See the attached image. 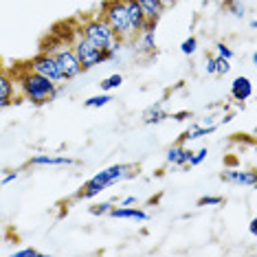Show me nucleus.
Listing matches in <instances>:
<instances>
[{"label": "nucleus", "instance_id": "f257e3e1", "mask_svg": "<svg viewBox=\"0 0 257 257\" xmlns=\"http://www.w3.org/2000/svg\"><path fill=\"white\" fill-rule=\"evenodd\" d=\"M16 86H18V92L25 101L33 103V106H46V103L55 101L57 95H60V86L53 84L51 79L42 77V75L33 73L31 68H25L22 73L16 75Z\"/></svg>", "mask_w": 257, "mask_h": 257}, {"label": "nucleus", "instance_id": "f03ea898", "mask_svg": "<svg viewBox=\"0 0 257 257\" xmlns=\"http://www.w3.org/2000/svg\"><path fill=\"white\" fill-rule=\"evenodd\" d=\"M137 174V165L132 163H116V165H110L101 172H97L90 180H86L84 187L75 194V200H92V198L101 196L106 189H110L112 185L121 183V180H127Z\"/></svg>", "mask_w": 257, "mask_h": 257}, {"label": "nucleus", "instance_id": "7ed1b4c3", "mask_svg": "<svg viewBox=\"0 0 257 257\" xmlns=\"http://www.w3.org/2000/svg\"><path fill=\"white\" fill-rule=\"evenodd\" d=\"M101 16L103 20L110 25V29L114 31V36L119 40H123L125 44H132L137 33L132 31V25H130V18H127V9L123 5V0H106L101 5Z\"/></svg>", "mask_w": 257, "mask_h": 257}, {"label": "nucleus", "instance_id": "20e7f679", "mask_svg": "<svg viewBox=\"0 0 257 257\" xmlns=\"http://www.w3.org/2000/svg\"><path fill=\"white\" fill-rule=\"evenodd\" d=\"M77 33L84 36L86 40H90V42L95 46H99L101 51H106V55H108L110 46H112L114 42H119V38L114 36V31L110 29V25L101 18V16H92V18L84 20L77 27Z\"/></svg>", "mask_w": 257, "mask_h": 257}, {"label": "nucleus", "instance_id": "39448f33", "mask_svg": "<svg viewBox=\"0 0 257 257\" xmlns=\"http://www.w3.org/2000/svg\"><path fill=\"white\" fill-rule=\"evenodd\" d=\"M42 51H49V53L53 55V60L57 64V68H60L64 81H73V79H77L79 75L84 73L81 71V64L77 60V55H75V51L71 46V42L60 40L57 46H44Z\"/></svg>", "mask_w": 257, "mask_h": 257}, {"label": "nucleus", "instance_id": "423d86ee", "mask_svg": "<svg viewBox=\"0 0 257 257\" xmlns=\"http://www.w3.org/2000/svg\"><path fill=\"white\" fill-rule=\"evenodd\" d=\"M75 38L71 46H73V51H75V55H77V60L81 64V71H92L95 66H101L103 62H108V55H106V51H101L99 46H95L90 42V40H86L84 36H79V33H75Z\"/></svg>", "mask_w": 257, "mask_h": 257}, {"label": "nucleus", "instance_id": "0eeeda50", "mask_svg": "<svg viewBox=\"0 0 257 257\" xmlns=\"http://www.w3.org/2000/svg\"><path fill=\"white\" fill-rule=\"evenodd\" d=\"M27 66L31 68L33 73H38V75H42V77L46 79H51L53 84H64V77H62V73H60V68H57V64L53 60V55L49 53V51H42V53H38V55H33L31 60L27 62Z\"/></svg>", "mask_w": 257, "mask_h": 257}, {"label": "nucleus", "instance_id": "6e6552de", "mask_svg": "<svg viewBox=\"0 0 257 257\" xmlns=\"http://www.w3.org/2000/svg\"><path fill=\"white\" fill-rule=\"evenodd\" d=\"M156 25H159V22H145L143 29L137 33V38H134L132 44L139 49V53L154 55V51H156Z\"/></svg>", "mask_w": 257, "mask_h": 257}, {"label": "nucleus", "instance_id": "1a4fd4ad", "mask_svg": "<svg viewBox=\"0 0 257 257\" xmlns=\"http://www.w3.org/2000/svg\"><path fill=\"white\" fill-rule=\"evenodd\" d=\"M16 99H18V86H16L14 75L0 66V110L16 103Z\"/></svg>", "mask_w": 257, "mask_h": 257}, {"label": "nucleus", "instance_id": "9d476101", "mask_svg": "<svg viewBox=\"0 0 257 257\" xmlns=\"http://www.w3.org/2000/svg\"><path fill=\"white\" fill-rule=\"evenodd\" d=\"M220 180L235 187H255L257 185V174L253 169H226L220 174Z\"/></svg>", "mask_w": 257, "mask_h": 257}, {"label": "nucleus", "instance_id": "9b49d317", "mask_svg": "<svg viewBox=\"0 0 257 257\" xmlns=\"http://www.w3.org/2000/svg\"><path fill=\"white\" fill-rule=\"evenodd\" d=\"M231 99L237 103H244L248 101L250 97H253V81H250V77H244V75H239V77H235L231 81Z\"/></svg>", "mask_w": 257, "mask_h": 257}, {"label": "nucleus", "instance_id": "f8f14e48", "mask_svg": "<svg viewBox=\"0 0 257 257\" xmlns=\"http://www.w3.org/2000/svg\"><path fill=\"white\" fill-rule=\"evenodd\" d=\"M191 152H194V150L187 148V143H176V145H172V148L167 150V154H165L167 165H172V167H189Z\"/></svg>", "mask_w": 257, "mask_h": 257}, {"label": "nucleus", "instance_id": "ddd939ff", "mask_svg": "<svg viewBox=\"0 0 257 257\" xmlns=\"http://www.w3.org/2000/svg\"><path fill=\"white\" fill-rule=\"evenodd\" d=\"M75 159H68V156H55V154H36L31 156L29 165L33 167H68V165H75Z\"/></svg>", "mask_w": 257, "mask_h": 257}, {"label": "nucleus", "instance_id": "4468645a", "mask_svg": "<svg viewBox=\"0 0 257 257\" xmlns=\"http://www.w3.org/2000/svg\"><path fill=\"white\" fill-rule=\"evenodd\" d=\"M110 218H114V220H132V222H148L150 213L143 211L139 204H134V207H114L112 211H110Z\"/></svg>", "mask_w": 257, "mask_h": 257}, {"label": "nucleus", "instance_id": "2eb2a0df", "mask_svg": "<svg viewBox=\"0 0 257 257\" xmlns=\"http://www.w3.org/2000/svg\"><path fill=\"white\" fill-rule=\"evenodd\" d=\"M215 130H218L215 125H204L202 121H198V123H191V125L183 132V137H180V143L198 141V139H202V137H209V134H213Z\"/></svg>", "mask_w": 257, "mask_h": 257}, {"label": "nucleus", "instance_id": "dca6fc26", "mask_svg": "<svg viewBox=\"0 0 257 257\" xmlns=\"http://www.w3.org/2000/svg\"><path fill=\"white\" fill-rule=\"evenodd\" d=\"M123 5H125V9H127V18H130L132 31L139 33L143 29L145 22H148V20H145V16H143V11H141V7H139L134 0H123Z\"/></svg>", "mask_w": 257, "mask_h": 257}, {"label": "nucleus", "instance_id": "f3484780", "mask_svg": "<svg viewBox=\"0 0 257 257\" xmlns=\"http://www.w3.org/2000/svg\"><path fill=\"white\" fill-rule=\"evenodd\" d=\"M167 119H169V112L167 110H163L159 103H156V106L145 108L143 114H141V121L145 125H159V123H163V121H167Z\"/></svg>", "mask_w": 257, "mask_h": 257}, {"label": "nucleus", "instance_id": "a211bd4d", "mask_svg": "<svg viewBox=\"0 0 257 257\" xmlns=\"http://www.w3.org/2000/svg\"><path fill=\"white\" fill-rule=\"evenodd\" d=\"M134 3L141 7L143 16L148 22H159L163 18V9L159 5V0H134Z\"/></svg>", "mask_w": 257, "mask_h": 257}, {"label": "nucleus", "instance_id": "6ab92c4d", "mask_svg": "<svg viewBox=\"0 0 257 257\" xmlns=\"http://www.w3.org/2000/svg\"><path fill=\"white\" fill-rule=\"evenodd\" d=\"M222 7H224L226 14H231L233 18H237V20L246 18V5H244L242 0H224V5H222Z\"/></svg>", "mask_w": 257, "mask_h": 257}, {"label": "nucleus", "instance_id": "aec40b11", "mask_svg": "<svg viewBox=\"0 0 257 257\" xmlns=\"http://www.w3.org/2000/svg\"><path fill=\"white\" fill-rule=\"evenodd\" d=\"M116 207V200H103V202H95L88 207V213L95 215V218H103V215H110V211Z\"/></svg>", "mask_w": 257, "mask_h": 257}, {"label": "nucleus", "instance_id": "412c9836", "mask_svg": "<svg viewBox=\"0 0 257 257\" xmlns=\"http://www.w3.org/2000/svg\"><path fill=\"white\" fill-rule=\"evenodd\" d=\"M121 84H123V75H121V73H112V75H108V77L101 79L99 88H101V92H112L116 88H121Z\"/></svg>", "mask_w": 257, "mask_h": 257}, {"label": "nucleus", "instance_id": "4be33fe9", "mask_svg": "<svg viewBox=\"0 0 257 257\" xmlns=\"http://www.w3.org/2000/svg\"><path fill=\"white\" fill-rule=\"evenodd\" d=\"M110 101H112V95H110V92H99V95H92V97L86 99L84 106L86 108H103V106H108Z\"/></svg>", "mask_w": 257, "mask_h": 257}, {"label": "nucleus", "instance_id": "5701e85b", "mask_svg": "<svg viewBox=\"0 0 257 257\" xmlns=\"http://www.w3.org/2000/svg\"><path fill=\"white\" fill-rule=\"evenodd\" d=\"M196 51H198V38L196 36H189L187 40L180 42V53L183 55H194Z\"/></svg>", "mask_w": 257, "mask_h": 257}, {"label": "nucleus", "instance_id": "b1692460", "mask_svg": "<svg viewBox=\"0 0 257 257\" xmlns=\"http://www.w3.org/2000/svg\"><path fill=\"white\" fill-rule=\"evenodd\" d=\"M231 73V60H224V57L215 55V77H224V75Z\"/></svg>", "mask_w": 257, "mask_h": 257}, {"label": "nucleus", "instance_id": "393cba45", "mask_svg": "<svg viewBox=\"0 0 257 257\" xmlns=\"http://www.w3.org/2000/svg\"><path fill=\"white\" fill-rule=\"evenodd\" d=\"M224 204V198L222 196H202L198 198V207H220Z\"/></svg>", "mask_w": 257, "mask_h": 257}, {"label": "nucleus", "instance_id": "a878e982", "mask_svg": "<svg viewBox=\"0 0 257 257\" xmlns=\"http://www.w3.org/2000/svg\"><path fill=\"white\" fill-rule=\"evenodd\" d=\"M213 55H218V57H224V60H233V57H235V51H233L229 44H224V42H218V44H215V53H213Z\"/></svg>", "mask_w": 257, "mask_h": 257}, {"label": "nucleus", "instance_id": "bb28decb", "mask_svg": "<svg viewBox=\"0 0 257 257\" xmlns=\"http://www.w3.org/2000/svg\"><path fill=\"white\" fill-rule=\"evenodd\" d=\"M207 154H209V150L207 148H200V150H196V152H191V159H189V167H198L200 163L207 159Z\"/></svg>", "mask_w": 257, "mask_h": 257}, {"label": "nucleus", "instance_id": "cd10ccee", "mask_svg": "<svg viewBox=\"0 0 257 257\" xmlns=\"http://www.w3.org/2000/svg\"><path fill=\"white\" fill-rule=\"evenodd\" d=\"M11 255H14V257H42V253H40L38 248H33V246H27V248H20V250H14Z\"/></svg>", "mask_w": 257, "mask_h": 257}, {"label": "nucleus", "instance_id": "c85d7f7f", "mask_svg": "<svg viewBox=\"0 0 257 257\" xmlns=\"http://www.w3.org/2000/svg\"><path fill=\"white\" fill-rule=\"evenodd\" d=\"M204 71L207 75H215V55H207V60H204Z\"/></svg>", "mask_w": 257, "mask_h": 257}, {"label": "nucleus", "instance_id": "c756f323", "mask_svg": "<svg viewBox=\"0 0 257 257\" xmlns=\"http://www.w3.org/2000/svg\"><path fill=\"white\" fill-rule=\"evenodd\" d=\"M18 176H20L18 172H7L3 178H0V187H5V185H9V183H14V180L18 178Z\"/></svg>", "mask_w": 257, "mask_h": 257}, {"label": "nucleus", "instance_id": "7c9ffc66", "mask_svg": "<svg viewBox=\"0 0 257 257\" xmlns=\"http://www.w3.org/2000/svg\"><path fill=\"white\" fill-rule=\"evenodd\" d=\"M134 204H139V198L137 196H125L119 200V207H134Z\"/></svg>", "mask_w": 257, "mask_h": 257}, {"label": "nucleus", "instance_id": "2f4dec72", "mask_svg": "<svg viewBox=\"0 0 257 257\" xmlns=\"http://www.w3.org/2000/svg\"><path fill=\"white\" fill-rule=\"evenodd\" d=\"M176 3H178V0H159V5H161V9H163V14L176 7Z\"/></svg>", "mask_w": 257, "mask_h": 257}, {"label": "nucleus", "instance_id": "473e14b6", "mask_svg": "<svg viewBox=\"0 0 257 257\" xmlns=\"http://www.w3.org/2000/svg\"><path fill=\"white\" fill-rule=\"evenodd\" d=\"M248 233H250L253 237H257V220H255V218L248 222Z\"/></svg>", "mask_w": 257, "mask_h": 257}, {"label": "nucleus", "instance_id": "72a5a7b5", "mask_svg": "<svg viewBox=\"0 0 257 257\" xmlns=\"http://www.w3.org/2000/svg\"><path fill=\"white\" fill-rule=\"evenodd\" d=\"M187 116H191L189 112H176V114H172V119H176V121H185Z\"/></svg>", "mask_w": 257, "mask_h": 257}, {"label": "nucleus", "instance_id": "f704fd0d", "mask_svg": "<svg viewBox=\"0 0 257 257\" xmlns=\"http://www.w3.org/2000/svg\"><path fill=\"white\" fill-rule=\"evenodd\" d=\"M248 27H250V31H255V29H257V22H255V20H250V22H248Z\"/></svg>", "mask_w": 257, "mask_h": 257}, {"label": "nucleus", "instance_id": "c9c22d12", "mask_svg": "<svg viewBox=\"0 0 257 257\" xmlns=\"http://www.w3.org/2000/svg\"><path fill=\"white\" fill-rule=\"evenodd\" d=\"M250 64H253V66L257 64V53H253V55H250Z\"/></svg>", "mask_w": 257, "mask_h": 257}]
</instances>
